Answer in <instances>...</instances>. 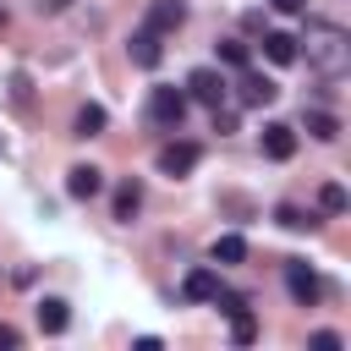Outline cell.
<instances>
[{
	"mask_svg": "<svg viewBox=\"0 0 351 351\" xmlns=\"http://www.w3.org/2000/svg\"><path fill=\"white\" fill-rule=\"evenodd\" d=\"M307 60H313L324 77L346 71V60H351V44H346V33H340L335 22H313V27H307Z\"/></svg>",
	"mask_w": 351,
	"mask_h": 351,
	"instance_id": "obj_1",
	"label": "cell"
},
{
	"mask_svg": "<svg viewBox=\"0 0 351 351\" xmlns=\"http://www.w3.org/2000/svg\"><path fill=\"white\" fill-rule=\"evenodd\" d=\"M148 121L165 126V132H176L186 121V88H154L148 93Z\"/></svg>",
	"mask_w": 351,
	"mask_h": 351,
	"instance_id": "obj_2",
	"label": "cell"
},
{
	"mask_svg": "<svg viewBox=\"0 0 351 351\" xmlns=\"http://www.w3.org/2000/svg\"><path fill=\"white\" fill-rule=\"evenodd\" d=\"M285 291H291V302H296V307H318V296H324L318 274H313L302 258H285Z\"/></svg>",
	"mask_w": 351,
	"mask_h": 351,
	"instance_id": "obj_3",
	"label": "cell"
},
{
	"mask_svg": "<svg viewBox=\"0 0 351 351\" xmlns=\"http://www.w3.org/2000/svg\"><path fill=\"white\" fill-rule=\"evenodd\" d=\"M197 159H203V148H197V143H165L154 165H159V176H170V181H181L186 170H197Z\"/></svg>",
	"mask_w": 351,
	"mask_h": 351,
	"instance_id": "obj_4",
	"label": "cell"
},
{
	"mask_svg": "<svg viewBox=\"0 0 351 351\" xmlns=\"http://www.w3.org/2000/svg\"><path fill=\"white\" fill-rule=\"evenodd\" d=\"M236 99H241V104H252V110H258V104H274V99H280V82H274V77H263V71H252V66H241Z\"/></svg>",
	"mask_w": 351,
	"mask_h": 351,
	"instance_id": "obj_5",
	"label": "cell"
},
{
	"mask_svg": "<svg viewBox=\"0 0 351 351\" xmlns=\"http://www.w3.org/2000/svg\"><path fill=\"white\" fill-rule=\"evenodd\" d=\"M186 99H197V104H208V110H214V104L225 99V77H219L214 66H197V71L186 77Z\"/></svg>",
	"mask_w": 351,
	"mask_h": 351,
	"instance_id": "obj_6",
	"label": "cell"
},
{
	"mask_svg": "<svg viewBox=\"0 0 351 351\" xmlns=\"http://www.w3.org/2000/svg\"><path fill=\"white\" fill-rule=\"evenodd\" d=\"M66 192L82 197V203L99 197V192H104V170H99V165H71V170H66Z\"/></svg>",
	"mask_w": 351,
	"mask_h": 351,
	"instance_id": "obj_7",
	"label": "cell"
},
{
	"mask_svg": "<svg viewBox=\"0 0 351 351\" xmlns=\"http://www.w3.org/2000/svg\"><path fill=\"white\" fill-rule=\"evenodd\" d=\"M181 22H186V5H181V0H148V22H143V27H154V33L165 38V33H176Z\"/></svg>",
	"mask_w": 351,
	"mask_h": 351,
	"instance_id": "obj_8",
	"label": "cell"
},
{
	"mask_svg": "<svg viewBox=\"0 0 351 351\" xmlns=\"http://www.w3.org/2000/svg\"><path fill=\"white\" fill-rule=\"evenodd\" d=\"M263 154L285 165V159L296 154V126H285V121H269V126H263Z\"/></svg>",
	"mask_w": 351,
	"mask_h": 351,
	"instance_id": "obj_9",
	"label": "cell"
},
{
	"mask_svg": "<svg viewBox=\"0 0 351 351\" xmlns=\"http://www.w3.org/2000/svg\"><path fill=\"white\" fill-rule=\"evenodd\" d=\"M132 60H137L143 71H154V66L165 60V44H159L154 27H137V33H132Z\"/></svg>",
	"mask_w": 351,
	"mask_h": 351,
	"instance_id": "obj_10",
	"label": "cell"
},
{
	"mask_svg": "<svg viewBox=\"0 0 351 351\" xmlns=\"http://www.w3.org/2000/svg\"><path fill=\"white\" fill-rule=\"evenodd\" d=\"M33 313H38V329H44V335H66V324H71V307H66L60 296H44Z\"/></svg>",
	"mask_w": 351,
	"mask_h": 351,
	"instance_id": "obj_11",
	"label": "cell"
},
{
	"mask_svg": "<svg viewBox=\"0 0 351 351\" xmlns=\"http://www.w3.org/2000/svg\"><path fill=\"white\" fill-rule=\"evenodd\" d=\"M181 291H186V302H214V296H219V274H214V269H192Z\"/></svg>",
	"mask_w": 351,
	"mask_h": 351,
	"instance_id": "obj_12",
	"label": "cell"
},
{
	"mask_svg": "<svg viewBox=\"0 0 351 351\" xmlns=\"http://www.w3.org/2000/svg\"><path fill=\"white\" fill-rule=\"evenodd\" d=\"M110 208H115V219H132V214L143 208V181H132V176H126V181L115 186V203H110Z\"/></svg>",
	"mask_w": 351,
	"mask_h": 351,
	"instance_id": "obj_13",
	"label": "cell"
},
{
	"mask_svg": "<svg viewBox=\"0 0 351 351\" xmlns=\"http://www.w3.org/2000/svg\"><path fill=\"white\" fill-rule=\"evenodd\" d=\"M263 55H269L274 66H291L302 49H296V38H291V33H263Z\"/></svg>",
	"mask_w": 351,
	"mask_h": 351,
	"instance_id": "obj_14",
	"label": "cell"
},
{
	"mask_svg": "<svg viewBox=\"0 0 351 351\" xmlns=\"http://www.w3.org/2000/svg\"><path fill=\"white\" fill-rule=\"evenodd\" d=\"M104 121H110V115H104L99 104H82V110H77V121H71V137H99V132H104Z\"/></svg>",
	"mask_w": 351,
	"mask_h": 351,
	"instance_id": "obj_15",
	"label": "cell"
},
{
	"mask_svg": "<svg viewBox=\"0 0 351 351\" xmlns=\"http://www.w3.org/2000/svg\"><path fill=\"white\" fill-rule=\"evenodd\" d=\"M302 121H307V132H313L318 143H335V137H340V115H329V110H307Z\"/></svg>",
	"mask_w": 351,
	"mask_h": 351,
	"instance_id": "obj_16",
	"label": "cell"
},
{
	"mask_svg": "<svg viewBox=\"0 0 351 351\" xmlns=\"http://www.w3.org/2000/svg\"><path fill=\"white\" fill-rule=\"evenodd\" d=\"M274 219H280L285 230H318V225H324L318 214H307V208H296V203H280V208H274Z\"/></svg>",
	"mask_w": 351,
	"mask_h": 351,
	"instance_id": "obj_17",
	"label": "cell"
},
{
	"mask_svg": "<svg viewBox=\"0 0 351 351\" xmlns=\"http://www.w3.org/2000/svg\"><path fill=\"white\" fill-rule=\"evenodd\" d=\"M318 208H324V214H346V208H351L346 186H340V181H324V186H318Z\"/></svg>",
	"mask_w": 351,
	"mask_h": 351,
	"instance_id": "obj_18",
	"label": "cell"
},
{
	"mask_svg": "<svg viewBox=\"0 0 351 351\" xmlns=\"http://www.w3.org/2000/svg\"><path fill=\"white\" fill-rule=\"evenodd\" d=\"M214 263H247V241L241 236H219L214 241Z\"/></svg>",
	"mask_w": 351,
	"mask_h": 351,
	"instance_id": "obj_19",
	"label": "cell"
},
{
	"mask_svg": "<svg viewBox=\"0 0 351 351\" xmlns=\"http://www.w3.org/2000/svg\"><path fill=\"white\" fill-rule=\"evenodd\" d=\"M252 335H258V318H252L247 307H236V313H230V340H236V346H252Z\"/></svg>",
	"mask_w": 351,
	"mask_h": 351,
	"instance_id": "obj_20",
	"label": "cell"
},
{
	"mask_svg": "<svg viewBox=\"0 0 351 351\" xmlns=\"http://www.w3.org/2000/svg\"><path fill=\"white\" fill-rule=\"evenodd\" d=\"M219 60L241 71V66H247V44H241V38H219Z\"/></svg>",
	"mask_w": 351,
	"mask_h": 351,
	"instance_id": "obj_21",
	"label": "cell"
},
{
	"mask_svg": "<svg viewBox=\"0 0 351 351\" xmlns=\"http://www.w3.org/2000/svg\"><path fill=\"white\" fill-rule=\"evenodd\" d=\"M313 351H340V335H335V329H318V335H313Z\"/></svg>",
	"mask_w": 351,
	"mask_h": 351,
	"instance_id": "obj_22",
	"label": "cell"
},
{
	"mask_svg": "<svg viewBox=\"0 0 351 351\" xmlns=\"http://www.w3.org/2000/svg\"><path fill=\"white\" fill-rule=\"evenodd\" d=\"M214 132H236V110H219L214 104Z\"/></svg>",
	"mask_w": 351,
	"mask_h": 351,
	"instance_id": "obj_23",
	"label": "cell"
},
{
	"mask_svg": "<svg viewBox=\"0 0 351 351\" xmlns=\"http://www.w3.org/2000/svg\"><path fill=\"white\" fill-rule=\"evenodd\" d=\"M280 16H296V11H307V0H269Z\"/></svg>",
	"mask_w": 351,
	"mask_h": 351,
	"instance_id": "obj_24",
	"label": "cell"
},
{
	"mask_svg": "<svg viewBox=\"0 0 351 351\" xmlns=\"http://www.w3.org/2000/svg\"><path fill=\"white\" fill-rule=\"evenodd\" d=\"M38 5H44V11H49V16H60V11H71V5H77V0H38Z\"/></svg>",
	"mask_w": 351,
	"mask_h": 351,
	"instance_id": "obj_25",
	"label": "cell"
},
{
	"mask_svg": "<svg viewBox=\"0 0 351 351\" xmlns=\"http://www.w3.org/2000/svg\"><path fill=\"white\" fill-rule=\"evenodd\" d=\"M0 346H22V335H16L11 324H0Z\"/></svg>",
	"mask_w": 351,
	"mask_h": 351,
	"instance_id": "obj_26",
	"label": "cell"
}]
</instances>
